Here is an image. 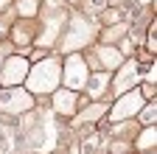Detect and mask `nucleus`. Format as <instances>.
Segmentation results:
<instances>
[{
	"instance_id": "f03ea898",
	"label": "nucleus",
	"mask_w": 157,
	"mask_h": 154,
	"mask_svg": "<svg viewBox=\"0 0 157 154\" xmlns=\"http://www.w3.org/2000/svg\"><path fill=\"white\" fill-rule=\"evenodd\" d=\"M87 62L82 53H70L67 62H65V70H62V81H65V90L76 92V90H84L87 84Z\"/></svg>"
},
{
	"instance_id": "6e6552de",
	"label": "nucleus",
	"mask_w": 157,
	"mask_h": 154,
	"mask_svg": "<svg viewBox=\"0 0 157 154\" xmlns=\"http://www.w3.org/2000/svg\"><path fill=\"white\" fill-rule=\"evenodd\" d=\"M76 107H78V95L70 92V90H56L53 92V112L62 115V118H73L76 115Z\"/></svg>"
},
{
	"instance_id": "20e7f679",
	"label": "nucleus",
	"mask_w": 157,
	"mask_h": 154,
	"mask_svg": "<svg viewBox=\"0 0 157 154\" xmlns=\"http://www.w3.org/2000/svg\"><path fill=\"white\" fill-rule=\"evenodd\" d=\"M34 107V95H28L23 87H6L0 90V112H28Z\"/></svg>"
},
{
	"instance_id": "7ed1b4c3",
	"label": "nucleus",
	"mask_w": 157,
	"mask_h": 154,
	"mask_svg": "<svg viewBox=\"0 0 157 154\" xmlns=\"http://www.w3.org/2000/svg\"><path fill=\"white\" fill-rule=\"evenodd\" d=\"M31 65L23 53L20 56H9V59L0 65V84L3 87H20V84H25V76H28Z\"/></svg>"
},
{
	"instance_id": "2eb2a0df",
	"label": "nucleus",
	"mask_w": 157,
	"mask_h": 154,
	"mask_svg": "<svg viewBox=\"0 0 157 154\" xmlns=\"http://www.w3.org/2000/svg\"><path fill=\"white\" fill-rule=\"evenodd\" d=\"M137 115H140V123H143V126H154V121H157V118H154V115H157V101L143 104Z\"/></svg>"
},
{
	"instance_id": "dca6fc26",
	"label": "nucleus",
	"mask_w": 157,
	"mask_h": 154,
	"mask_svg": "<svg viewBox=\"0 0 157 154\" xmlns=\"http://www.w3.org/2000/svg\"><path fill=\"white\" fill-rule=\"evenodd\" d=\"M14 42H28L31 39V23L28 20H23V23H20V25H14Z\"/></svg>"
},
{
	"instance_id": "1a4fd4ad",
	"label": "nucleus",
	"mask_w": 157,
	"mask_h": 154,
	"mask_svg": "<svg viewBox=\"0 0 157 154\" xmlns=\"http://www.w3.org/2000/svg\"><path fill=\"white\" fill-rule=\"evenodd\" d=\"M107 87H109V73H107V70H95V73H90V76H87L84 90H87L90 98H95V101H98V98L107 92Z\"/></svg>"
},
{
	"instance_id": "aec40b11",
	"label": "nucleus",
	"mask_w": 157,
	"mask_h": 154,
	"mask_svg": "<svg viewBox=\"0 0 157 154\" xmlns=\"http://www.w3.org/2000/svg\"><path fill=\"white\" fill-rule=\"evenodd\" d=\"M101 20L104 23H118V20H121V11H118V9H104L101 11Z\"/></svg>"
},
{
	"instance_id": "f8f14e48",
	"label": "nucleus",
	"mask_w": 157,
	"mask_h": 154,
	"mask_svg": "<svg viewBox=\"0 0 157 154\" xmlns=\"http://www.w3.org/2000/svg\"><path fill=\"white\" fill-rule=\"evenodd\" d=\"M154 146H157V129L154 126H143L140 137H137V148L140 151H154Z\"/></svg>"
},
{
	"instance_id": "4be33fe9",
	"label": "nucleus",
	"mask_w": 157,
	"mask_h": 154,
	"mask_svg": "<svg viewBox=\"0 0 157 154\" xmlns=\"http://www.w3.org/2000/svg\"><path fill=\"white\" fill-rule=\"evenodd\" d=\"M9 6H11V0H0V14H3V11L9 9Z\"/></svg>"
},
{
	"instance_id": "5701e85b",
	"label": "nucleus",
	"mask_w": 157,
	"mask_h": 154,
	"mask_svg": "<svg viewBox=\"0 0 157 154\" xmlns=\"http://www.w3.org/2000/svg\"><path fill=\"white\" fill-rule=\"evenodd\" d=\"M143 154H154V151H143Z\"/></svg>"
},
{
	"instance_id": "412c9836",
	"label": "nucleus",
	"mask_w": 157,
	"mask_h": 154,
	"mask_svg": "<svg viewBox=\"0 0 157 154\" xmlns=\"http://www.w3.org/2000/svg\"><path fill=\"white\" fill-rule=\"evenodd\" d=\"M31 59H34V62H42V59H48V51H45V48H36V51L31 53Z\"/></svg>"
},
{
	"instance_id": "9b49d317",
	"label": "nucleus",
	"mask_w": 157,
	"mask_h": 154,
	"mask_svg": "<svg viewBox=\"0 0 157 154\" xmlns=\"http://www.w3.org/2000/svg\"><path fill=\"white\" fill-rule=\"evenodd\" d=\"M104 115H107V107H104L101 101H98V104H87V107L82 109V115L76 118V123H82V121H87V123H95L98 118H104Z\"/></svg>"
},
{
	"instance_id": "b1692460",
	"label": "nucleus",
	"mask_w": 157,
	"mask_h": 154,
	"mask_svg": "<svg viewBox=\"0 0 157 154\" xmlns=\"http://www.w3.org/2000/svg\"><path fill=\"white\" fill-rule=\"evenodd\" d=\"M67 3H76V0H67Z\"/></svg>"
},
{
	"instance_id": "39448f33",
	"label": "nucleus",
	"mask_w": 157,
	"mask_h": 154,
	"mask_svg": "<svg viewBox=\"0 0 157 154\" xmlns=\"http://www.w3.org/2000/svg\"><path fill=\"white\" fill-rule=\"evenodd\" d=\"M143 104H146V101L140 98V92H137V90H129V92H124V95H118L115 107L109 109V121H112V123H121V121L129 118V115H137Z\"/></svg>"
},
{
	"instance_id": "423d86ee",
	"label": "nucleus",
	"mask_w": 157,
	"mask_h": 154,
	"mask_svg": "<svg viewBox=\"0 0 157 154\" xmlns=\"http://www.w3.org/2000/svg\"><path fill=\"white\" fill-rule=\"evenodd\" d=\"M90 23L84 20V17H73L70 20V31L59 39V45H62L65 51H70V53H76L78 48H82V42H87L90 39Z\"/></svg>"
},
{
	"instance_id": "9d476101",
	"label": "nucleus",
	"mask_w": 157,
	"mask_h": 154,
	"mask_svg": "<svg viewBox=\"0 0 157 154\" xmlns=\"http://www.w3.org/2000/svg\"><path fill=\"white\" fill-rule=\"evenodd\" d=\"M95 53H98V59H101V65H104L107 73L109 70H118V67L124 65V56H121L118 48H95Z\"/></svg>"
},
{
	"instance_id": "a211bd4d",
	"label": "nucleus",
	"mask_w": 157,
	"mask_h": 154,
	"mask_svg": "<svg viewBox=\"0 0 157 154\" xmlns=\"http://www.w3.org/2000/svg\"><path fill=\"white\" fill-rule=\"evenodd\" d=\"M14 143H11V132L6 126H0V154H11Z\"/></svg>"
},
{
	"instance_id": "4468645a",
	"label": "nucleus",
	"mask_w": 157,
	"mask_h": 154,
	"mask_svg": "<svg viewBox=\"0 0 157 154\" xmlns=\"http://www.w3.org/2000/svg\"><path fill=\"white\" fill-rule=\"evenodd\" d=\"M36 11H39V0H17V14L23 20H31Z\"/></svg>"
},
{
	"instance_id": "f3484780",
	"label": "nucleus",
	"mask_w": 157,
	"mask_h": 154,
	"mask_svg": "<svg viewBox=\"0 0 157 154\" xmlns=\"http://www.w3.org/2000/svg\"><path fill=\"white\" fill-rule=\"evenodd\" d=\"M98 148H101V137L98 134H90V137L82 140V154H95Z\"/></svg>"
},
{
	"instance_id": "f257e3e1",
	"label": "nucleus",
	"mask_w": 157,
	"mask_h": 154,
	"mask_svg": "<svg viewBox=\"0 0 157 154\" xmlns=\"http://www.w3.org/2000/svg\"><path fill=\"white\" fill-rule=\"evenodd\" d=\"M59 81H62V65L59 59H42L36 62L28 76H25V84H28V95H48V92H56Z\"/></svg>"
},
{
	"instance_id": "6ab92c4d",
	"label": "nucleus",
	"mask_w": 157,
	"mask_h": 154,
	"mask_svg": "<svg viewBox=\"0 0 157 154\" xmlns=\"http://www.w3.org/2000/svg\"><path fill=\"white\" fill-rule=\"evenodd\" d=\"M137 92H140V98H143L146 104H149V101H154V84H146V81H143Z\"/></svg>"
},
{
	"instance_id": "0eeeda50",
	"label": "nucleus",
	"mask_w": 157,
	"mask_h": 154,
	"mask_svg": "<svg viewBox=\"0 0 157 154\" xmlns=\"http://www.w3.org/2000/svg\"><path fill=\"white\" fill-rule=\"evenodd\" d=\"M140 84V67H137V62H124L121 67H118V79H115V92L118 95H124L129 92L132 87Z\"/></svg>"
},
{
	"instance_id": "ddd939ff",
	"label": "nucleus",
	"mask_w": 157,
	"mask_h": 154,
	"mask_svg": "<svg viewBox=\"0 0 157 154\" xmlns=\"http://www.w3.org/2000/svg\"><path fill=\"white\" fill-rule=\"evenodd\" d=\"M76 3L82 6V11L90 14V17H95V14H101L104 9H109V0H76Z\"/></svg>"
}]
</instances>
